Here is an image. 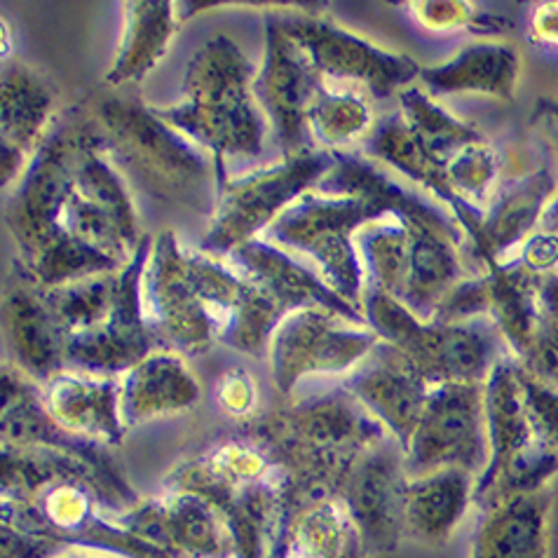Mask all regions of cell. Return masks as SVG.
I'll return each mask as SVG.
<instances>
[{
    "mask_svg": "<svg viewBox=\"0 0 558 558\" xmlns=\"http://www.w3.org/2000/svg\"><path fill=\"white\" fill-rule=\"evenodd\" d=\"M45 409L73 437L118 446L128 425L120 411V378L64 368L40 385Z\"/></svg>",
    "mask_w": 558,
    "mask_h": 558,
    "instance_id": "cell-19",
    "label": "cell"
},
{
    "mask_svg": "<svg viewBox=\"0 0 558 558\" xmlns=\"http://www.w3.org/2000/svg\"><path fill=\"white\" fill-rule=\"evenodd\" d=\"M368 153L378 160H385L411 181L421 183L434 197L441 199L448 214L453 216L456 223L464 232V238H468L472 256L476 254L478 244H482L486 211L468 203V199L453 189L451 181H448L446 169L434 162L423 150V146L415 142V136L409 130L404 118H401V113L387 116L383 122H378L368 136Z\"/></svg>",
    "mask_w": 558,
    "mask_h": 558,
    "instance_id": "cell-23",
    "label": "cell"
},
{
    "mask_svg": "<svg viewBox=\"0 0 558 558\" xmlns=\"http://www.w3.org/2000/svg\"><path fill=\"white\" fill-rule=\"evenodd\" d=\"M5 329L14 364L38 385L66 368L64 338L38 289L26 284L8 293Z\"/></svg>",
    "mask_w": 558,
    "mask_h": 558,
    "instance_id": "cell-29",
    "label": "cell"
},
{
    "mask_svg": "<svg viewBox=\"0 0 558 558\" xmlns=\"http://www.w3.org/2000/svg\"><path fill=\"white\" fill-rule=\"evenodd\" d=\"M57 558H101V556H89V554H85L83 549H75V551L61 554V556H57Z\"/></svg>",
    "mask_w": 558,
    "mask_h": 558,
    "instance_id": "cell-44",
    "label": "cell"
},
{
    "mask_svg": "<svg viewBox=\"0 0 558 558\" xmlns=\"http://www.w3.org/2000/svg\"><path fill=\"white\" fill-rule=\"evenodd\" d=\"M521 77V57L502 40H474L456 54L425 66L421 81L437 95H482L511 101Z\"/></svg>",
    "mask_w": 558,
    "mask_h": 558,
    "instance_id": "cell-26",
    "label": "cell"
},
{
    "mask_svg": "<svg viewBox=\"0 0 558 558\" xmlns=\"http://www.w3.org/2000/svg\"><path fill=\"white\" fill-rule=\"evenodd\" d=\"M378 345L380 338L368 324L307 307L277 324L266 356L277 392L289 395L310 376L354 374Z\"/></svg>",
    "mask_w": 558,
    "mask_h": 558,
    "instance_id": "cell-12",
    "label": "cell"
},
{
    "mask_svg": "<svg viewBox=\"0 0 558 558\" xmlns=\"http://www.w3.org/2000/svg\"><path fill=\"white\" fill-rule=\"evenodd\" d=\"M409 478L404 451L395 439L371 448L352 464L340 500L360 529L368 554H390L404 539Z\"/></svg>",
    "mask_w": 558,
    "mask_h": 558,
    "instance_id": "cell-17",
    "label": "cell"
},
{
    "mask_svg": "<svg viewBox=\"0 0 558 558\" xmlns=\"http://www.w3.org/2000/svg\"><path fill=\"white\" fill-rule=\"evenodd\" d=\"M95 122L122 177L136 181L155 199L211 216L221 185L214 155L134 99L99 101Z\"/></svg>",
    "mask_w": 558,
    "mask_h": 558,
    "instance_id": "cell-8",
    "label": "cell"
},
{
    "mask_svg": "<svg viewBox=\"0 0 558 558\" xmlns=\"http://www.w3.org/2000/svg\"><path fill=\"white\" fill-rule=\"evenodd\" d=\"M366 554L345 502L322 498L282 509L266 558H366Z\"/></svg>",
    "mask_w": 558,
    "mask_h": 558,
    "instance_id": "cell-22",
    "label": "cell"
},
{
    "mask_svg": "<svg viewBox=\"0 0 558 558\" xmlns=\"http://www.w3.org/2000/svg\"><path fill=\"white\" fill-rule=\"evenodd\" d=\"M144 315L158 348L205 354L226 345L266 356L287 315L235 263L185 252L172 230L153 238L144 272Z\"/></svg>",
    "mask_w": 558,
    "mask_h": 558,
    "instance_id": "cell-3",
    "label": "cell"
},
{
    "mask_svg": "<svg viewBox=\"0 0 558 558\" xmlns=\"http://www.w3.org/2000/svg\"><path fill=\"white\" fill-rule=\"evenodd\" d=\"M331 165L333 153L307 150L246 177H221L219 199L199 244L203 252L228 258L263 235L296 199L315 189Z\"/></svg>",
    "mask_w": 558,
    "mask_h": 558,
    "instance_id": "cell-11",
    "label": "cell"
},
{
    "mask_svg": "<svg viewBox=\"0 0 558 558\" xmlns=\"http://www.w3.org/2000/svg\"><path fill=\"white\" fill-rule=\"evenodd\" d=\"M533 120H549L551 128L556 130V142H558V99H539L535 104V113ZM542 230H549L556 232L558 235V195L554 197V203L549 205L545 219L539 223Z\"/></svg>",
    "mask_w": 558,
    "mask_h": 558,
    "instance_id": "cell-43",
    "label": "cell"
},
{
    "mask_svg": "<svg viewBox=\"0 0 558 558\" xmlns=\"http://www.w3.org/2000/svg\"><path fill=\"white\" fill-rule=\"evenodd\" d=\"M214 399L216 407H219L228 417H235V421H242V417L254 415L260 401V392L256 378L250 374V371L242 366H232L219 376L214 385Z\"/></svg>",
    "mask_w": 558,
    "mask_h": 558,
    "instance_id": "cell-40",
    "label": "cell"
},
{
    "mask_svg": "<svg viewBox=\"0 0 558 558\" xmlns=\"http://www.w3.org/2000/svg\"><path fill=\"white\" fill-rule=\"evenodd\" d=\"M199 397L203 385L183 354L167 348H155L120 378V411L128 427L189 411Z\"/></svg>",
    "mask_w": 558,
    "mask_h": 558,
    "instance_id": "cell-24",
    "label": "cell"
},
{
    "mask_svg": "<svg viewBox=\"0 0 558 558\" xmlns=\"http://www.w3.org/2000/svg\"><path fill=\"white\" fill-rule=\"evenodd\" d=\"M474 488L476 476L464 470H439L409 478L407 535L423 545H444L474 505Z\"/></svg>",
    "mask_w": 558,
    "mask_h": 558,
    "instance_id": "cell-28",
    "label": "cell"
},
{
    "mask_svg": "<svg viewBox=\"0 0 558 558\" xmlns=\"http://www.w3.org/2000/svg\"><path fill=\"white\" fill-rule=\"evenodd\" d=\"M448 181L468 203L482 207L490 205L495 181L500 177V153L488 138L474 142L462 148L456 158L446 165Z\"/></svg>",
    "mask_w": 558,
    "mask_h": 558,
    "instance_id": "cell-36",
    "label": "cell"
},
{
    "mask_svg": "<svg viewBox=\"0 0 558 558\" xmlns=\"http://www.w3.org/2000/svg\"><path fill=\"white\" fill-rule=\"evenodd\" d=\"M421 195L404 189L360 155L333 150V165L313 191L296 199L263 238L315 263L340 299L362 310L366 275L356 235L387 214L411 209Z\"/></svg>",
    "mask_w": 558,
    "mask_h": 558,
    "instance_id": "cell-4",
    "label": "cell"
},
{
    "mask_svg": "<svg viewBox=\"0 0 558 558\" xmlns=\"http://www.w3.org/2000/svg\"><path fill=\"white\" fill-rule=\"evenodd\" d=\"M324 85L345 83L354 92L387 99L411 87L421 66L409 54L392 52L315 14H277Z\"/></svg>",
    "mask_w": 558,
    "mask_h": 558,
    "instance_id": "cell-14",
    "label": "cell"
},
{
    "mask_svg": "<svg viewBox=\"0 0 558 558\" xmlns=\"http://www.w3.org/2000/svg\"><path fill=\"white\" fill-rule=\"evenodd\" d=\"M122 523L169 558H238L223 517L191 490L165 486L130 509Z\"/></svg>",
    "mask_w": 558,
    "mask_h": 558,
    "instance_id": "cell-16",
    "label": "cell"
},
{
    "mask_svg": "<svg viewBox=\"0 0 558 558\" xmlns=\"http://www.w3.org/2000/svg\"><path fill=\"white\" fill-rule=\"evenodd\" d=\"M153 238L118 272L75 279L43 293L64 338L66 368L125 376L158 348L144 315V272Z\"/></svg>",
    "mask_w": 558,
    "mask_h": 558,
    "instance_id": "cell-5",
    "label": "cell"
},
{
    "mask_svg": "<svg viewBox=\"0 0 558 558\" xmlns=\"http://www.w3.org/2000/svg\"><path fill=\"white\" fill-rule=\"evenodd\" d=\"M411 17L417 26H423L432 34H456V31H470V34L484 36H502L514 28L507 14L484 10L482 5L462 3V0H423V3H409Z\"/></svg>",
    "mask_w": 558,
    "mask_h": 558,
    "instance_id": "cell-35",
    "label": "cell"
},
{
    "mask_svg": "<svg viewBox=\"0 0 558 558\" xmlns=\"http://www.w3.org/2000/svg\"><path fill=\"white\" fill-rule=\"evenodd\" d=\"M490 282L488 319L498 329L509 356L521 362L529 354L539 324V282L517 263H505L486 270Z\"/></svg>",
    "mask_w": 558,
    "mask_h": 558,
    "instance_id": "cell-32",
    "label": "cell"
},
{
    "mask_svg": "<svg viewBox=\"0 0 558 558\" xmlns=\"http://www.w3.org/2000/svg\"><path fill=\"white\" fill-rule=\"evenodd\" d=\"M374 111L362 92L324 85L310 111V132L329 153L374 132Z\"/></svg>",
    "mask_w": 558,
    "mask_h": 558,
    "instance_id": "cell-34",
    "label": "cell"
},
{
    "mask_svg": "<svg viewBox=\"0 0 558 558\" xmlns=\"http://www.w3.org/2000/svg\"><path fill=\"white\" fill-rule=\"evenodd\" d=\"M488 464L478 474L474 505L482 509L519 493L549 488L558 458L539 444L525 411L519 364L502 356L486 380Z\"/></svg>",
    "mask_w": 558,
    "mask_h": 558,
    "instance_id": "cell-10",
    "label": "cell"
},
{
    "mask_svg": "<svg viewBox=\"0 0 558 558\" xmlns=\"http://www.w3.org/2000/svg\"><path fill=\"white\" fill-rule=\"evenodd\" d=\"M324 89V81L310 64L301 45L293 40L277 14L266 20V57L256 75L254 92L272 120L284 158L313 148L310 111Z\"/></svg>",
    "mask_w": 558,
    "mask_h": 558,
    "instance_id": "cell-15",
    "label": "cell"
},
{
    "mask_svg": "<svg viewBox=\"0 0 558 558\" xmlns=\"http://www.w3.org/2000/svg\"><path fill=\"white\" fill-rule=\"evenodd\" d=\"M5 226L17 270L38 291L118 272L146 238L95 118L75 111L36 150L5 207Z\"/></svg>",
    "mask_w": 558,
    "mask_h": 558,
    "instance_id": "cell-1",
    "label": "cell"
},
{
    "mask_svg": "<svg viewBox=\"0 0 558 558\" xmlns=\"http://www.w3.org/2000/svg\"><path fill=\"white\" fill-rule=\"evenodd\" d=\"M519 378H521L525 411H529L537 439L551 456L558 458V390L535 378L531 371H525L521 364H519Z\"/></svg>",
    "mask_w": 558,
    "mask_h": 558,
    "instance_id": "cell-38",
    "label": "cell"
},
{
    "mask_svg": "<svg viewBox=\"0 0 558 558\" xmlns=\"http://www.w3.org/2000/svg\"><path fill=\"white\" fill-rule=\"evenodd\" d=\"M366 324L380 343L390 345L429 387L446 383H486L502 356V338L484 317L462 324L421 319L387 293L366 287L362 299Z\"/></svg>",
    "mask_w": 558,
    "mask_h": 558,
    "instance_id": "cell-9",
    "label": "cell"
},
{
    "mask_svg": "<svg viewBox=\"0 0 558 558\" xmlns=\"http://www.w3.org/2000/svg\"><path fill=\"white\" fill-rule=\"evenodd\" d=\"M409 476L464 470L478 478L488 464L486 383L434 385L404 446Z\"/></svg>",
    "mask_w": 558,
    "mask_h": 558,
    "instance_id": "cell-13",
    "label": "cell"
},
{
    "mask_svg": "<svg viewBox=\"0 0 558 558\" xmlns=\"http://www.w3.org/2000/svg\"><path fill=\"white\" fill-rule=\"evenodd\" d=\"M531 38L537 45L558 50V3H545L533 12Z\"/></svg>",
    "mask_w": 558,
    "mask_h": 558,
    "instance_id": "cell-42",
    "label": "cell"
},
{
    "mask_svg": "<svg viewBox=\"0 0 558 558\" xmlns=\"http://www.w3.org/2000/svg\"><path fill=\"white\" fill-rule=\"evenodd\" d=\"M401 446L415 432L432 387L390 348L380 343L343 385Z\"/></svg>",
    "mask_w": 558,
    "mask_h": 558,
    "instance_id": "cell-20",
    "label": "cell"
},
{
    "mask_svg": "<svg viewBox=\"0 0 558 558\" xmlns=\"http://www.w3.org/2000/svg\"><path fill=\"white\" fill-rule=\"evenodd\" d=\"M556 144H547L545 160H539L531 172L509 181L498 195H493L486 207L482 244L474 254L484 266V272L507 263L511 254L539 230L542 219L558 195Z\"/></svg>",
    "mask_w": 558,
    "mask_h": 558,
    "instance_id": "cell-18",
    "label": "cell"
},
{
    "mask_svg": "<svg viewBox=\"0 0 558 558\" xmlns=\"http://www.w3.org/2000/svg\"><path fill=\"white\" fill-rule=\"evenodd\" d=\"M399 113L404 118L409 130L413 132L415 142L423 146L429 158L441 165L451 162L456 155L472 146L474 142H482L484 134L478 132L470 122L448 113L434 101L423 87H407L399 92Z\"/></svg>",
    "mask_w": 558,
    "mask_h": 558,
    "instance_id": "cell-33",
    "label": "cell"
},
{
    "mask_svg": "<svg viewBox=\"0 0 558 558\" xmlns=\"http://www.w3.org/2000/svg\"><path fill=\"white\" fill-rule=\"evenodd\" d=\"M507 263H517L533 275H556L558 272V235L549 230H535ZM505 266V263H502Z\"/></svg>",
    "mask_w": 558,
    "mask_h": 558,
    "instance_id": "cell-41",
    "label": "cell"
},
{
    "mask_svg": "<svg viewBox=\"0 0 558 558\" xmlns=\"http://www.w3.org/2000/svg\"><path fill=\"white\" fill-rule=\"evenodd\" d=\"M52 92L24 66H12L0 89V122H3V183L24 177L36 150L45 142L52 113Z\"/></svg>",
    "mask_w": 558,
    "mask_h": 558,
    "instance_id": "cell-27",
    "label": "cell"
},
{
    "mask_svg": "<svg viewBox=\"0 0 558 558\" xmlns=\"http://www.w3.org/2000/svg\"><path fill=\"white\" fill-rule=\"evenodd\" d=\"M519 364L558 390V272L542 277L537 333Z\"/></svg>",
    "mask_w": 558,
    "mask_h": 558,
    "instance_id": "cell-37",
    "label": "cell"
},
{
    "mask_svg": "<svg viewBox=\"0 0 558 558\" xmlns=\"http://www.w3.org/2000/svg\"><path fill=\"white\" fill-rule=\"evenodd\" d=\"M254 83L252 61L230 38L214 36L185 66L183 99L153 111L214 155L223 177L226 158H256L266 146L268 122L256 104Z\"/></svg>",
    "mask_w": 558,
    "mask_h": 558,
    "instance_id": "cell-6",
    "label": "cell"
},
{
    "mask_svg": "<svg viewBox=\"0 0 558 558\" xmlns=\"http://www.w3.org/2000/svg\"><path fill=\"white\" fill-rule=\"evenodd\" d=\"M490 310V282L488 275H472L464 277L446 293L441 303L434 310L432 319L446 324H462L488 317Z\"/></svg>",
    "mask_w": 558,
    "mask_h": 558,
    "instance_id": "cell-39",
    "label": "cell"
},
{
    "mask_svg": "<svg viewBox=\"0 0 558 558\" xmlns=\"http://www.w3.org/2000/svg\"><path fill=\"white\" fill-rule=\"evenodd\" d=\"M122 10H125V31L113 64L104 77V83L111 87L142 83L167 54L183 17L179 5L167 0H132Z\"/></svg>",
    "mask_w": 558,
    "mask_h": 558,
    "instance_id": "cell-30",
    "label": "cell"
},
{
    "mask_svg": "<svg viewBox=\"0 0 558 558\" xmlns=\"http://www.w3.org/2000/svg\"><path fill=\"white\" fill-rule=\"evenodd\" d=\"M0 439L3 448L50 446L85 451L99 444L77 439L61 429L45 409L40 385L10 362L3 366V413H0Z\"/></svg>",
    "mask_w": 558,
    "mask_h": 558,
    "instance_id": "cell-31",
    "label": "cell"
},
{
    "mask_svg": "<svg viewBox=\"0 0 558 558\" xmlns=\"http://www.w3.org/2000/svg\"><path fill=\"white\" fill-rule=\"evenodd\" d=\"M289 482L287 464L252 434L209 446L174 470L165 486L191 490L219 511L238 558H266Z\"/></svg>",
    "mask_w": 558,
    "mask_h": 558,
    "instance_id": "cell-7",
    "label": "cell"
},
{
    "mask_svg": "<svg viewBox=\"0 0 558 558\" xmlns=\"http://www.w3.org/2000/svg\"><path fill=\"white\" fill-rule=\"evenodd\" d=\"M228 260L235 263L254 284L266 291L282 307L284 315L293 313V310L317 307L343 315L352 322L366 324V317L360 307L340 299L317 272L307 270L303 263H299L268 240L256 238L242 244L238 252L228 256Z\"/></svg>",
    "mask_w": 558,
    "mask_h": 558,
    "instance_id": "cell-21",
    "label": "cell"
},
{
    "mask_svg": "<svg viewBox=\"0 0 558 558\" xmlns=\"http://www.w3.org/2000/svg\"><path fill=\"white\" fill-rule=\"evenodd\" d=\"M3 525L38 537L57 556L89 549L125 558H169L134 535L122 517L142 498L113 468L104 446H28L0 453Z\"/></svg>",
    "mask_w": 558,
    "mask_h": 558,
    "instance_id": "cell-2",
    "label": "cell"
},
{
    "mask_svg": "<svg viewBox=\"0 0 558 558\" xmlns=\"http://www.w3.org/2000/svg\"><path fill=\"white\" fill-rule=\"evenodd\" d=\"M551 490L519 493L484 509L470 558H549Z\"/></svg>",
    "mask_w": 558,
    "mask_h": 558,
    "instance_id": "cell-25",
    "label": "cell"
}]
</instances>
